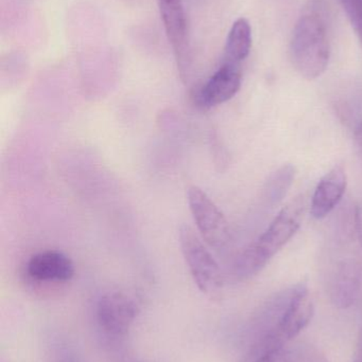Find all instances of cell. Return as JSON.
Returning a JSON list of instances; mask_svg holds the SVG:
<instances>
[{
    "mask_svg": "<svg viewBox=\"0 0 362 362\" xmlns=\"http://www.w3.org/2000/svg\"><path fill=\"white\" fill-rule=\"evenodd\" d=\"M348 178L342 165H336L319 181L310 204V214L323 219L341 202L346 193Z\"/></svg>",
    "mask_w": 362,
    "mask_h": 362,
    "instance_id": "obj_10",
    "label": "cell"
},
{
    "mask_svg": "<svg viewBox=\"0 0 362 362\" xmlns=\"http://www.w3.org/2000/svg\"><path fill=\"white\" fill-rule=\"evenodd\" d=\"M242 81L239 64L225 62L196 93L195 103L202 110L221 105L235 97L242 86Z\"/></svg>",
    "mask_w": 362,
    "mask_h": 362,
    "instance_id": "obj_7",
    "label": "cell"
},
{
    "mask_svg": "<svg viewBox=\"0 0 362 362\" xmlns=\"http://www.w3.org/2000/svg\"><path fill=\"white\" fill-rule=\"evenodd\" d=\"M305 210L306 202L303 195L288 202L267 230L234 262L232 278L235 281H246L261 272L299 231Z\"/></svg>",
    "mask_w": 362,
    "mask_h": 362,
    "instance_id": "obj_2",
    "label": "cell"
},
{
    "mask_svg": "<svg viewBox=\"0 0 362 362\" xmlns=\"http://www.w3.org/2000/svg\"><path fill=\"white\" fill-rule=\"evenodd\" d=\"M295 177V169L293 165H283L276 170L268 178L264 187V200L266 204L271 206L280 204L293 185Z\"/></svg>",
    "mask_w": 362,
    "mask_h": 362,
    "instance_id": "obj_13",
    "label": "cell"
},
{
    "mask_svg": "<svg viewBox=\"0 0 362 362\" xmlns=\"http://www.w3.org/2000/svg\"><path fill=\"white\" fill-rule=\"evenodd\" d=\"M27 274L38 282H68L74 274L72 259L59 251H44L28 261Z\"/></svg>",
    "mask_w": 362,
    "mask_h": 362,
    "instance_id": "obj_11",
    "label": "cell"
},
{
    "mask_svg": "<svg viewBox=\"0 0 362 362\" xmlns=\"http://www.w3.org/2000/svg\"><path fill=\"white\" fill-rule=\"evenodd\" d=\"M289 362H329L327 355L314 344L299 342L291 346Z\"/></svg>",
    "mask_w": 362,
    "mask_h": 362,
    "instance_id": "obj_15",
    "label": "cell"
},
{
    "mask_svg": "<svg viewBox=\"0 0 362 362\" xmlns=\"http://www.w3.org/2000/svg\"><path fill=\"white\" fill-rule=\"evenodd\" d=\"M339 2L362 42V0H339Z\"/></svg>",
    "mask_w": 362,
    "mask_h": 362,
    "instance_id": "obj_16",
    "label": "cell"
},
{
    "mask_svg": "<svg viewBox=\"0 0 362 362\" xmlns=\"http://www.w3.org/2000/svg\"><path fill=\"white\" fill-rule=\"evenodd\" d=\"M291 346H283L276 350L268 351L244 362H289Z\"/></svg>",
    "mask_w": 362,
    "mask_h": 362,
    "instance_id": "obj_17",
    "label": "cell"
},
{
    "mask_svg": "<svg viewBox=\"0 0 362 362\" xmlns=\"http://www.w3.org/2000/svg\"><path fill=\"white\" fill-rule=\"evenodd\" d=\"M290 57L297 71L307 80L324 74L331 57L325 0H308L293 29Z\"/></svg>",
    "mask_w": 362,
    "mask_h": 362,
    "instance_id": "obj_1",
    "label": "cell"
},
{
    "mask_svg": "<svg viewBox=\"0 0 362 362\" xmlns=\"http://www.w3.org/2000/svg\"><path fill=\"white\" fill-rule=\"evenodd\" d=\"M355 226H356L357 235L362 246V202L357 206L355 212Z\"/></svg>",
    "mask_w": 362,
    "mask_h": 362,
    "instance_id": "obj_19",
    "label": "cell"
},
{
    "mask_svg": "<svg viewBox=\"0 0 362 362\" xmlns=\"http://www.w3.org/2000/svg\"><path fill=\"white\" fill-rule=\"evenodd\" d=\"M362 270L354 257L340 259L332 268L329 293L332 302L339 308L354 305L361 289Z\"/></svg>",
    "mask_w": 362,
    "mask_h": 362,
    "instance_id": "obj_8",
    "label": "cell"
},
{
    "mask_svg": "<svg viewBox=\"0 0 362 362\" xmlns=\"http://www.w3.org/2000/svg\"><path fill=\"white\" fill-rule=\"evenodd\" d=\"M353 133H354L355 146H356L357 152L361 156L362 160V121L358 124L353 127Z\"/></svg>",
    "mask_w": 362,
    "mask_h": 362,
    "instance_id": "obj_18",
    "label": "cell"
},
{
    "mask_svg": "<svg viewBox=\"0 0 362 362\" xmlns=\"http://www.w3.org/2000/svg\"><path fill=\"white\" fill-rule=\"evenodd\" d=\"M315 314L314 301L306 283L293 285V297L280 327V337L289 344L312 322Z\"/></svg>",
    "mask_w": 362,
    "mask_h": 362,
    "instance_id": "obj_9",
    "label": "cell"
},
{
    "mask_svg": "<svg viewBox=\"0 0 362 362\" xmlns=\"http://www.w3.org/2000/svg\"><path fill=\"white\" fill-rule=\"evenodd\" d=\"M138 314L140 308L135 300L120 291L104 293L96 305V318L100 329L115 339L129 334Z\"/></svg>",
    "mask_w": 362,
    "mask_h": 362,
    "instance_id": "obj_5",
    "label": "cell"
},
{
    "mask_svg": "<svg viewBox=\"0 0 362 362\" xmlns=\"http://www.w3.org/2000/svg\"><path fill=\"white\" fill-rule=\"evenodd\" d=\"M125 362H138V361H136L135 359H128V361H125Z\"/></svg>",
    "mask_w": 362,
    "mask_h": 362,
    "instance_id": "obj_21",
    "label": "cell"
},
{
    "mask_svg": "<svg viewBox=\"0 0 362 362\" xmlns=\"http://www.w3.org/2000/svg\"><path fill=\"white\" fill-rule=\"evenodd\" d=\"M159 12L168 40L176 53L181 78L187 81L191 70L188 40H187V21L182 0H157Z\"/></svg>",
    "mask_w": 362,
    "mask_h": 362,
    "instance_id": "obj_6",
    "label": "cell"
},
{
    "mask_svg": "<svg viewBox=\"0 0 362 362\" xmlns=\"http://www.w3.org/2000/svg\"><path fill=\"white\" fill-rule=\"evenodd\" d=\"M64 362H76L74 358H65L64 359Z\"/></svg>",
    "mask_w": 362,
    "mask_h": 362,
    "instance_id": "obj_20",
    "label": "cell"
},
{
    "mask_svg": "<svg viewBox=\"0 0 362 362\" xmlns=\"http://www.w3.org/2000/svg\"><path fill=\"white\" fill-rule=\"evenodd\" d=\"M336 110L341 120L354 127L362 121V86H356L344 95L336 104Z\"/></svg>",
    "mask_w": 362,
    "mask_h": 362,
    "instance_id": "obj_14",
    "label": "cell"
},
{
    "mask_svg": "<svg viewBox=\"0 0 362 362\" xmlns=\"http://www.w3.org/2000/svg\"><path fill=\"white\" fill-rule=\"evenodd\" d=\"M179 238L183 257L198 288L205 295H217L223 286V274L212 253L189 226L180 228Z\"/></svg>",
    "mask_w": 362,
    "mask_h": 362,
    "instance_id": "obj_3",
    "label": "cell"
},
{
    "mask_svg": "<svg viewBox=\"0 0 362 362\" xmlns=\"http://www.w3.org/2000/svg\"><path fill=\"white\" fill-rule=\"evenodd\" d=\"M187 200L202 238L212 248L225 249L231 240V230L223 213L200 187H189Z\"/></svg>",
    "mask_w": 362,
    "mask_h": 362,
    "instance_id": "obj_4",
    "label": "cell"
},
{
    "mask_svg": "<svg viewBox=\"0 0 362 362\" xmlns=\"http://www.w3.org/2000/svg\"><path fill=\"white\" fill-rule=\"evenodd\" d=\"M252 29L246 18H238L232 25L225 45V61L240 64L250 54Z\"/></svg>",
    "mask_w": 362,
    "mask_h": 362,
    "instance_id": "obj_12",
    "label": "cell"
}]
</instances>
